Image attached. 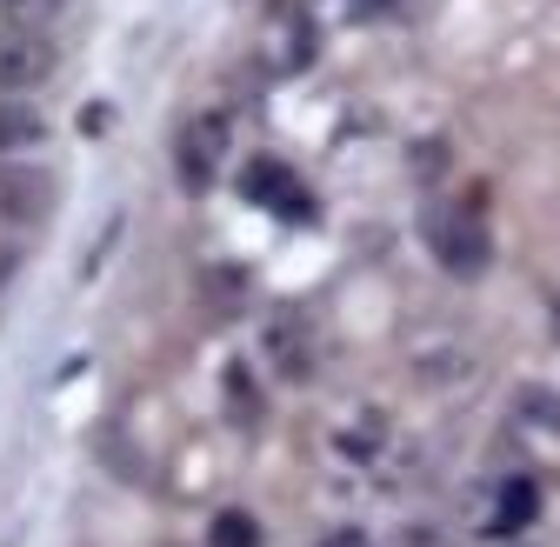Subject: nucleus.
<instances>
[{
    "mask_svg": "<svg viewBox=\"0 0 560 547\" xmlns=\"http://www.w3.org/2000/svg\"><path fill=\"white\" fill-rule=\"evenodd\" d=\"M247 200H260V208H280V214H307V194H301V181L280 167V161H254L247 167Z\"/></svg>",
    "mask_w": 560,
    "mask_h": 547,
    "instance_id": "20e7f679",
    "label": "nucleus"
},
{
    "mask_svg": "<svg viewBox=\"0 0 560 547\" xmlns=\"http://www.w3.org/2000/svg\"><path fill=\"white\" fill-rule=\"evenodd\" d=\"M67 8V0H0V27L14 34H47V21Z\"/></svg>",
    "mask_w": 560,
    "mask_h": 547,
    "instance_id": "423d86ee",
    "label": "nucleus"
},
{
    "mask_svg": "<svg viewBox=\"0 0 560 547\" xmlns=\"http://www.w3.org/2000/svg\"><path fill=\"white\" fill-rule=\"evenodd\" d=\"M40 141V114L34 107H0V148H34Z\"/></svg>",
    "mask_w": 560,
    "mask_h": 547,
    "instance_id": "6e6552de",
    "label": "nucleus"
},
{
    "mask_svg": "<svg viewBox=\"0 0 560 547\" xmlns=\"http://www.w3.org/2000/svg\"><path fill=\"white\" fill-rule=\"evenodd\" d=\"M207 547H260V521L228 508V514H214V527H207Z\"/></svg>",
    "mask_w": 560,
    "mask_h": 547,
    "instance_id": "0eeeda50",
    "label": "nucleus"
},
{
    "mask_svg": "<svg viewBox=\"0 0 560 547\" xmlns=\"http://www.w3.org/2000/svg\"><path fill=\"white\" fill-rule=\"evenodd\" d=\"M327 547H368V534H354V527H347V534H334Z\"/></svg>",
    "mask_w": 560,
    "mask_h": 547,
    "instance_id": "9d476101",
    "label": "nucleus"
},
{
    "mask_svg": "<svg viewBox=\"0 0 560 547\" xmlns=\"http://www.w3.org/2000/svg\"><path fill=\"white\" fill-rule=\"evenodd\" d=\"M221 154H228V120H214V114L187 120V133H180V181L187 187H207V181H214V167H221Z\"/></svg>",
    "mask_w": 560,
    "mask_h": 547,
    "instance_id": "7ed1b4c3",
    "label": "nucleus"
},
{
    "mask_svg": "<svg viewBox=\"0 0 560 547\" xmlns=\"http://www.w3.org/2000/svg\"><path fill=\"white\" fill-rule=\"evenodd\" d=\"M267 354H273V368H280V374H294V381L307 374V354H301V327H294L288 314H280V321L267 327Z\"/></svg>",
    "mask_w": 560,
    "mask_h": 547,
    "instance_id": "39448f33",
    "label": "nucleus"
},
{
    "mask_svg": "<svg viewBox=\"0 0 560 547\" xmlns=\"http://www.w3.org/2000/svg\"><path fill=\"white\" fill-rule=\"evenodd\" d=\"M8 267H14V254H0V274H8Z\"/></svg>",
    "mask_w": 560,
    "mask_h": 547,
    "instance_id": "9b49d317",
    "label": "nucleus"
},
{
    "mask_svg": "<svg viewBox=\"0 0 560 547\" xmlns=\"http://www.w3.org/2000/svg\"><path fill=\"white\" fill-rule=\"evenodd\" d=\"M47 74H54V47H47V34H14V27H0V94L40 88Z\"/></svg>",
    "mask_w": 560,
    "mask_h": 547,
    "instance_id": "f03ea898",
    "label": "nucleus"
},
{
    "mask_svg": "<svg viewBox=\"0 0 560 547\" xmlns=\"http://www.w3.org/2000/svg\"><path fill=\"white\" fill-rule=\"evenodd\" d=\"M428 247H434L454 274H480V267H487V228H480L474 208H441V214L428 221Z\"/></svg>",
    "mask_w": 560,
    "mask_h": 547,
    "instance_id": "f257e3e1",
    "label": "nucleus"
},
{
    "mask_svg": "<svg viewBox=\"0 0 560 547\" xmlns=\"http://www.w3.org/2000/svg\"><path fill=\"white\" fill-rule=\"evenodd\" d=\"M501 494H508V501H501V514H494V527H521V521H534V508H540V494H534V481H508Z\"/></svg>",
    "mask_w": 560,
    "mask_h": 547,
    "instance_id": "1a4fd4ad",
    "label": "nucleus"
}]
</instances>
